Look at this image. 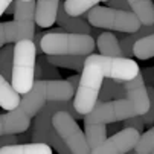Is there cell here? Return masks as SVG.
Listing matches in <instances>:
<instances>
[{
  "mask_svg": "<svg viewBox=\"0 0 154 154\" xmlns=\"http://www.w3.org/2000/svg\"><path fill=\"white\" fill-rule=\"evenodd\" d=\"M115 85H116V79L107 76V78L104 79V84H102L101 92H99V101L105 102V101L112 99L113 95H115Z\"/></svg>",
  "mask_w": 154,
  "mask_h": 154,
  "instance_id": "26",
  "label": "cell"
},
{
  "mask_svg": "<svg viewBox=\"0 0 154 154\" xmlns=\"http://www.w3.org/2000/svg\"><path fill=\"white\" fill-rule=\"evenodd\" d=\"M96 40L90 34L79 32H48L41 38L45 55H90L95 52Z\"/></svg>",
  "mask_w": 154,
  "mask_h": 154,
  "instance_id": "3",
  "label": "cell"
},
{
  "mask_svg": "<svg viewBox=\"0 0 154 154\" xmlns=\"http://www.w3.org/2000/svg\"><path fill=\"white\" fill-rule=\"evenodd\" d=\"M20 95L21 93H18L14 89V85L11 84L9 79L0 76V107L8 110V112L17 108L21 102Z\"/></svg>",
  "mask_w": 154,
  "mask_h": 154,
  "instance_id": "16",
  "label": "cell"
},
{
  "mask_svg": "<svg viewBox=\"0 0 154 154\" xmlns=\"http://www.w3.org/2000/svg\"><path fill=\"white\" fill-rule=\"evenodd\" d=\"M79 79H81V76H78V75H73V76H69V78H67V81L75 87V89H78V85H79Z\"/></svg>",
  "mask_w": 154,
  "mask_h": 154,
  "instance_id": "33",
  "label": "cell"
},
{
  "mask_svg": "<svg viewBox=\"0 0 154 154\" xmlns=\"http://www.w3.org/2000/svg\"><path fill=\"white\" fill-rule=\"evenodd\" d=\"M31 116L20 107L0 116V134H21L31 127Z\"/></svg>",
  "mask_w": 154,
  "mask_h": 154,
  "instance_id": "11",
  "label": "cell"
},
{
  "mask_svg": "<svg viewBox=\"0 0 154 154\" xmlns=\"http://www.w3.org/2000/svg\"><path fill=\"white\" fill-rule=\"evenodd\" d=\"M133 52H134V57L137 60L154 58V32L137 40L134 48H133Z\"/></svg>",
  "mask_w": 154,
  "mask_h": 154,
  "instance_id": "20",
  "label": "cell"
},
{
  "mask_svg": "<svg viewBox=\"0 0 154 154\" xmlns=\"http://www.w3.org/2000/svg\"><path fill=\"white\" fill-rule=\"evenodd\" d=\"M96 46L99 54L110 57H124V51L118 35L112 32H101L96 38Z\"/></svg>",
  "mask_w": 154,
  "mask_h": 154,
  "instance_id": "15",
  "label": "cell"
},
{
  "mask_svg": "<svg viewBox=\"0 0 154 154\" xmlns=\"http://www.w3.org/2000/svg\"><path fill=\"white\" fill-rule=\"evenodd\" d=\"M152 152H154V151H152Z\"/></svg>",
  "mask_w": 154,
  "mask_h": 154,
  "instance_id": "35",
  "label": "cell"
},
{
  "mask_svg": "<svg viewBox=\"0 0 154 154\" xmlns=\"http://www.w3.org/2000/svg\"><path fill=\"white\" fill-rule=\"evenodd\" d=\"M93 28L118 32H136L142 21L133 11L116 9L112 6H93L82 15Z\"/></svg>",
  "mask_w": 154,
  "mask_h": 154,
  "instance_id": "5",
  "label": "cell"
},
{
  "mask_svg": "<svg viewBox=\"0 0 154 154\" xmlns=\"http://www.w3.org/2000/svg\"><path fill=\"white\" fill-rule=\"evenodd\" d=\"M142 131L131 128V127H124L122 130L116 131L115 134L107 137V140L96 148L93 152L96 154H122V152H130L134 149L140 140Z\"/></svg>",
  "mask_w": 154,
  "mask_h": 154,
  "instance_id": "8",
  "label": "cell"
},
{
  "mask_svg": "<svg viewBox=\"0 0 154 154\" xmlns=\"http://www.w3.org/2000/svg\"><path fill=\"white\" fill-rule=\"evenodd\" d=\"M48 60L57 66V67H64V69H70L76 72H82L84 69V63L87 55H46Z\"/></svg>",
  "mask_w": 154,
  "mask_h": 154,
  "instance_id": "18",
  "label": "cell"
},
{
  "mask_svg": "<svg viewBox=\"0 0 154 154\" xmlns=\"http://www.w3.org/2000/svg\"><path fill=\"white\" fill-rule=\"evenodd\" d=\"M76 89L66 79H35L32 89L23 95L20 108L31 118H35L49 101L73 99Z\"/></svg>",
  "mask_w": 154,
  "mask_h": 154,
  "instance_id": "2",
  "label": "cell"
},
{
  "mask_svg": "<svg viewBox=\"0 0 154 154\" xmlns=\"http://www.w3.org/2000/svg\"><path fill=\"white\" fill-rule=\"evenodd\" d=\"M15 20H32L35 21L37 12V0H15Z\"/></svg>",
  "mask_w": 154,
  "mask_h": 154,
  "instance_id": "22",
  "label": "cell"
},
{
  "mask_svg": "<svg viewBox=\"0 0 154 154\" xmlns=\"http://www.w3.org/2000/svg\"><path fill=\"white\" fill-rule=\"evenodd\" d=\"M140 73L134 60L128 57H110L102 54L87 55L81 72L79 85L75 93V107L81 115L90 113L99 101V92L107 76L128 81Z\"/></svg>",
  "mask_w": 154,
  "mask_h": 154,
  "instance_id": "1",
  "label": "cell"
},
{
  "mask_svg": "<svg viewBox=\"0 0 154 154\" xmlns=\"http://www.w3.org/2000/svg\"><path fill=\"white\" fill-rule=\"evenodd\" d=\"M37 52L38 51L34 40H21L15 43L11 84L21 95L28 93L37 79L35 78Z\"/></svg>",
  "mask_w": 154,
  "mask_h": 154,
  "instance_id": "4",
  "label": "cell"
},
{
  "mask_svg": "<svg viewBox=\"0 0 154 154\" xmlns=\"http://www.w3.org/2000/svg\"><path fill=\"white\" fill-rule=\"evenodd\" d=\"M14 2V0H0V14H5L6 12V9H8V6L11 5Z\"/></svg>",
  "mask_w": 154,
  "mask_h": 154,
  "instance_id": "32",
  "label": "cell"
},
{
  "mask_svg": "<svg viewBox=\"0 0 154 154\" xmlns=\"http://www.w3.org/2000/svg\"><path fill=\"white\" fill-rule=\"evenodd\" d=\"M35 21L32 20H14L3 21L0 25V45H9L21 40H34L35 37Z\"/></svg>",
  "mask_w": 154,
  "mask_h": 154,
  "instance_id": "9",
  "label": "cell"
},
{
  "mask_svg": "<svg viewBox=\"0 0 154 154\" xmlns=\"http://www.w3.org/2000/svg\"><path fill=\"white\" fill-rule=\"evenodd\" d=\"M76 121L78 119H75L69 112H57L54 116V127L70 148V152L73 154L92 152L85 133L79 128Z\"/></svg>",
  "mask_w": 154,
  "mask_h": 154,
  "instance_id": "7",
  "label": "cell"
},
{
  "mask_svg": "<svg viewBox=\"0 0 154 154\" xmlns=\"http://www.w3.org/2000/svg\"><path fill=\"white\" fill-rule=\"evenodd\" d=\"M143 125H145V121H143L142 115H136V116H131V118L122 121V127H131V128H136L139 131L143 130Z\"/></svg>",
  "mask_w": 154,
  "mask_h": 154,
  "instance_id": "27",
  "label": "cell"
},
{
  "mask_svg": "<svg viewBox=\"0 0 154 154\" xmlns=\"http://www.w3.org/2000/svg\"><path fill=\"white\" fill-rule=\"evenodd\" d=\"M66 0L60 2L58 15H57V23L66 31V32H79V34H90L92 28L90 23L85 18H81V15H72L66 11Z\"/></svg>",
  "mask_w": 154,
  "mask_h": 154,
  "instance_id": "12",
  "label": "cell"
},
{
  "mask_svg": "<svg viewBox=\"0 0 154 154\" xmlns=\"http://www.w3.org/2000/svg\"><path fill=\"white\" fill-rule=\"evenodd\" d=\"M2 154H51L52 145L45 142H25V143H15L0 148Z\"/></svg>",
  "mask_w": 154,
  "mask_h": 154,
  "instance_id": "14",
  "label": "cell"
},
{
  "mask_svg": "<svg viewBox=\"0 0 154 154\" xmlns=\"http://www.w3.org/2000/svg\"><path fill=\"white\" fill-rule=\"evenodd\" d=\"M142 75L145 78V82L154 87V67H146L145 70H142Z\"/></svg>",
  "mask_w": 154,
  "mask_h": 154,
  "instance_id": "31",
  "label": "cell"
},
{
  "mask_svg": "<svg viewBox=\"0 0 154 154\" xmlns=\"http://www.w3.org/2000/svg\"><path fill=\"white\" fill-rule=\"evenodd\" d=\"M128 3L142 25H152L154 23V2L152 0H128Z\"/></svg>",
  "mask_w": 154,
  "mask_h": 154,
  "instance_id": "19",
  "label": "cell"
},
{
  "mask_svg": "<svg viewBox=\"0 0 154 154\" xmlns=\"http://www.w3.org/2000/svg\"><path fill=\"white\" fill-rule=\"evenodd\" d=\"M14 51H15V46L8 45V46H5V49L2 48V52H0V76H3L9 81L12 78Z\"/></svg>",
  "mask_w": 154,
  "mask_h": 154,
  "instance_id": "21",
  "label": "cell"
},
{
  "mask_svg": "<svg viewBox=\"0 0 154 154\" xmlns=\"http://www.w3.org/2000/svg\"><path fill=\"white\" fill-rule=\"evenodd\" d=\"M134 151L137 154H146V152L154 151V127H151L148 131H145L140 136V140H139L137 146L134 148Z\"/></svg>",
  "mask_w": 154,
  "mask_h": 154,
  "instance_id": "24",
  "label": "cell"
},
{
  "mask_svg": "<svg viewBox=\"0 0 154 154\" xmlns=\"http://www.w3.org/2000/svg\"><path fill=\"white\" fill-rule=\"evenodd\" d=\"M148 93H149V99H151V107L145 115H142V118H143L145 124L151 125V124H154V87L152 85H148Z\"/></svg>",
  "mask_w": 154,
  "mask_h": 154,
  "instance_id": "28",
  "label": "cell"
},
{
  "mask_svg": "<svg viewBox=\"0 0 154 154\" xmlns=\"http://www.w3.org/2000/svg\"><path fill=\"white\" fill-rule=\"evenodd\" d=\"M15 8H17V5H15V3H11V5L8 6V9H6L5 14H14V12H15Z\"/></svg>",
  "mask_w": 154,
  "mask_h": 154,
  "instance_id": "34",
  "label": "cell"
},
{
  "mask_svg": "<svg viewBox=\"0 0 154 154\" xmlns=\"http://www.w3.org/2000/svg\"><path fill=\"white\" fill-rule=\"evenodd\" d=\"M37 61H38L40 66H41L43 78H45V79H58V78H60V73H58V70L55 69L57 66H54V64L48 60V57H43V55L40 54V57L37 58Z\"/></svg>",
  "mask_w": 154,
  "mask_h": 154,
  "instance_id": "25",
  "label": "cell"
},
{
  "mask_svg": "<svg viewBox=\"0 0 154 154\" xmlns=\"http://www.w3.org/2000/svg\"><path fill=\"white\" fill-rule=\"evenodd\" d=\"M61 0H37L35 23L40 28H51L57 23V15Z\"/></svg>",
  "mask_w": 154,
  "mask_h": 154,
  "instance_id": "13",
  "label": "cell"
},
{
  "mask_svg": "<svg viewBox=\"0 0 154 154\" xmlns=\"http://www.w3.org/2000/svg\"><path fill=\"white\" fill-rule=\"evenodd\" d=\"M107 124H84V133L92 152L107 140Z\"/></svg>",
  "mask_w": 154,
  "mask_h": 154,
  "instance_id": "17",
  "label": "cell"
},
{
  "mask_svg": "<svg viewBox=\"0 0 154 154\" xmlns=\"http://www.w3.org/2000/svg\"><path fill=\"white\" fill-rule=\"evenodd\" d=\"M99 2H107V0H66V11L72 15H84L89 9L96 6Z\"/></svg>",
  "mask_w": 154,
  "mask_h": 154,
  "instance_id": "23",
  "label": "cell"
},
{
  "mask_svg": "<svg viewBox=\"0 0 154 154\" xmlns=\"http://www.w3.org/2000/svg\"><path fill=\"white\" fill-rule=\"evenodd\" d=\"M124 87L127 90V98L134 104L137 115H145L151 107V99L148 93V85H145V78L142 72L133 79L124 81Z\"/></svg>",
  "mask_w": 154,
  "mask_h": 154,
  "instance_id": "10",
  "label": "cell"
},
{
  "mask_svg": "<svg viewBox=\"0 0 154 154\" xmlns=\"http://www.w3.org/2000/svg\"><path fill=\"white\" fill-rule=\"evenodd\" d=\"M137 110L128 98L113 101H98L90 113L84 115V124H113L122 122L131 116H136Z\"/></svg>",
  "mask_w": 154,
  "mask_h": 154,
  "instance_id": "6",
  "label": "cell"
},
{
  "mask_svg": "<svg viewBox=\"0 0 154 154\" xmlns=\"http://www.w3.org/2000/svg\"><path fill=\"white\" fill-rule=\"evenodd\" d=\"M18 140H20V137H17V134H2L0 145H2V146L15 145V143H18Z\"/></svg>",
  "mask_w": 154,
  "mask_h": 154,
  "instance_id": "30",
  "label": "cell"
},
{
  "mask_svg": "<svg viewBox=\"0 0 154 154\" xmlns=\"http://www.w3.org/2000/svg\"><path fill=\"white\" fill-rule=\"evenodd\" d=\"M107 6H112L116 9H124V11H131V6L128 3V0H107Z\"/></svg>",
  "mask_w": 154,
  "mask_h": 154,
  "instance_id": "29",
  "label": "cell"
}]
</instances>
